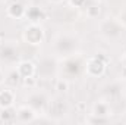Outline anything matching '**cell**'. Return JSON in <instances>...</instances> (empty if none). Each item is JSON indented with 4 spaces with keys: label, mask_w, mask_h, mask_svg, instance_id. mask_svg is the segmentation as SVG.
<instances>
[{
    "label": "cell",
    "mask_w": 126,
    "mask_h": 125,
    "mask_svg": "<svg viewBox=\"0 0 126 125\" xmlns=\"http://www.w3.org/2000/svg\"><path fill=\"white\" fill-rule=\"evenodd\" d=\"M85 72H87V75H90L93 78L101 77L106 72V62L100 56L88 58L87 62H85Z\"/></svg>",
    "instance_id": "obj_2"
},
{
    "label": "cell",
    "mask_w": 126,
    "mask_h": 125,
    "mask_svg": "<svg viewBox=\"0 0 126 125\" xmlns=\"http://www.w3.org/2000/svg\"><path fill=\"white\" fill-rule=\"evenodd\" d=\"M27 7L19 3V1H12L7 7H6V15L12 19H21L24 16H27Z\"/></svg>",
    "instance_id": "obj_3"
},
{
    "label": "cell",
    "mask_w": 126,
    "mask_h": 125,
    "mask_svg": "<svg viewBox=\"0 0 126 125\" xmlns=\"http://www.w3.org/2000/svg\"><path fill=\"white\" fill-rule=\"evenodd\" d=\"M4 81H6V77H4V74L0 71V84H3Z\"/></svg>",
    "instance_id": "obj_11"
},
{
    "label": "cell",
    "mask_w": 126,
    "mask_h": 125,
    "mask_svg": "<svg viewBox=\"0 0 126 125\" xmlns=\"http://www.w3.org/2000/svg\"><path fill=\"white\" fill-rule=\"evenodd\" d=\"M15 102V93L12 88H4L0 90V109H9L13 106Z\"/></svg>",
    "instance_id": "obj_5"
},
{
    "label": "cell",
    "mask_w": 126,
    "mask_h": 125,
    "mask_svg": "<svg viewBox=\"0 0 126 125\" xmlns=\"http://www.w3.org/2000/svg\"><path fill=\"white\" fill-rule=\"evenodd\" d=\"M67 88H69V83H67L66 80L59 78V80L56 81V90H59V91H66Z\"/></svg>",
    "instance_id": "obj_8"
},
{
    "label": "cell",
    "mask_w": 126,
    "mask_h": 125,
    "mask_svg": "<svg viewBox=\"0 0 126 125\" xmlns=\"http://www.w3.org/2000/svg\"><path fill=\"white\" fill-rule=\"evenodd\" d=\"M48 1H51V3H62L63 0H48Z\"/></svg>",
    "instance_id": "obj_13"
},
{
    "label": "cell",
    "mask_w": 126,
    "mask_h": 125,
    "mask_svg": "<svg viewBox=\"0 0 126 125\" xmlns=\"http://www.w3.org/2000/svg\"><path fill=\"white\" fill-rule=\"evenodd\" d=\"M44 38H46L44 28L38 22H31L30 25L25 27V30H24V40L28 44H32V46L41 44L44 41Z\"/></svg>",
    "instance_id": "obj_1"
},
{
    "label": "cell",
    "mask_w": 126,
    "mask_h": 125,
    "mask_svg": "<svg viewBox=\"0 0 126 125\" xmlns=\"http://www.w3.org/2000/svg\"><path fill=\"white\" fill-rule=\"evenodd\" d=\"M69 3L72 6H75V7H81V6H84L85 0H69Z\"/></svg>",
    "instance_id": "obj_10"
},
{
    "label": "cell",
    "mask_w": 126,
    "mask_h": 125,
    "mask_svg": "<svg viewBox=\"0 0 126 125\" xmlns=\"http://www.w3.org/2000/svg\"><path fill=\"white\" fill-rule=\"evenodd\" d=\"M16 71H18V74H19L21 78H28V77H34L35 75L37 66L31 61H22V62H19Z\"/></svg>",
    "instance_id": "obj_4"
},
{
    "label": "cell",
    "mask_w": 126,
    "mask_h": 125,
    "mask_svg": "<svg viewBox=\"0 0 126 125\" xmlns=\"http://www.w3.org/2000/svg\"><path fill=\"white\" fill-rule=\"evenodd\" d=\"M110 112H111V109H110L109 103H106V102H97L94 104V113H93V115L106 116V115H109Z\"/></svg>",
    "instance_id": "obj_7"
},
{
    "label": "cell",
    "mask_w": 126,
    "mask_h": 125,
    "mask_svg": "<svg viewBox=\"0 0 126 125\" xmlns=\"http://www.w3.org/2000/svg\"><path fill=\"white\" fill-rule=\"evenodd\" d=\"M24 80V84H25V87H28V88H34L35 87V78L34 77H28V78H22Z\"/></svg>",
    "instance_id": "obj_9"
},
{
    "label": "cell",
    "mask_w": 126,
    "mask_h": 125,
    "mask_svg": "<svg viewBox=\"0 0 126 125\" xmlns=\"http://www.w3.org/2000/svg\"><path fill=\"white\" fill-rule=\"evenodd\" d=\"M122 75H123V78L126 80V66H123V69H122Z\"/></svg>",
    "instance_id": "obj_12"
},
{
    "label": "cell",
    "mask_w": 126,
    "mask_h": 125,
    "mask_svg": "<svg viewBox=\"0 0 126 125\" xmlns=\"http://www.w3.org/2000/svg\"><path fill=\"white\" fill-rule=\"evenodd\" d=\"M16 118L19 121H24V122H32L35 119V110L32 109L31 106H21L18 110H16Z\"/></svg>",
    "instance_id": "obj_6"
}]
</instances>
